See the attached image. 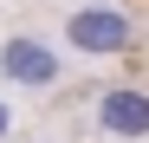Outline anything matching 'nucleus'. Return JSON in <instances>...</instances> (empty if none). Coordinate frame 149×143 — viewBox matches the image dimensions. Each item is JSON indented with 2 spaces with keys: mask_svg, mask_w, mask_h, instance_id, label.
I'll list each match as a JSON object with an SVG mask.
<instances>
[{
  "mask_svg": "<svg viewBox=\"0 0 149 143\" xmlns=\"http://www.w3.org/2000/svg\"><path fill=\"white\" fill-rule=\"evenodd\" d=\"M0 78L19 85V91H52L65 78V59H58V46L39 39V33H7L0 39Z\"/></svg>",
  "mask_w": 149,
  "mask_h": 143,
  "instance_id": "nucleus-2",
  "label": "nucleus"
},
{
  "mask_svg": "<svg viewBox=\"0 0 149 143\" xmlns=\"http://www.w3.org/2000/svg\"><path fill=\"white\" fill-rule=\"evenodd\" d=\"M91 117H97L104 137L136 143V137H149V91H143V85H104V91L91 98Z\"/></svg>",
  "mask_w": 149,
  "mask_h": 143,
  "instance_id": "nucleus-3",
  "label": "nucleus"
},
{
  "mask_svg": "<svg viewBox=\"0 0 149 143\" xmlns=\"http://www.w3.org/2000/svg\"><path fill=\"white\" fill-rule=\"evenodd\" d=\"M58 33H65L71 52H84V59H123L136 46V20L123 13L117 0H78V7H65Z\"/></svg>",
  "mask_w": 149,
  "mask_h": 143,
  "instance_id": "nucleus-1",
  "label": "nucleus"
},
{
  "mask_svg": "<svg viewBox=\"0 0 149 143\" xmlns=\"http://www.w3.org/2000/svg\"><path fill=\"white\" fill-rule=\"evenodd\" d=\"M7 130H13V111H7V104H0V137H7Z\"/></svg>",
  "mask_w": 149,
  "mask_h": 143,
  "instance_id": "nucleus-4",
  "label": "nucleus"
}]
</instances>
